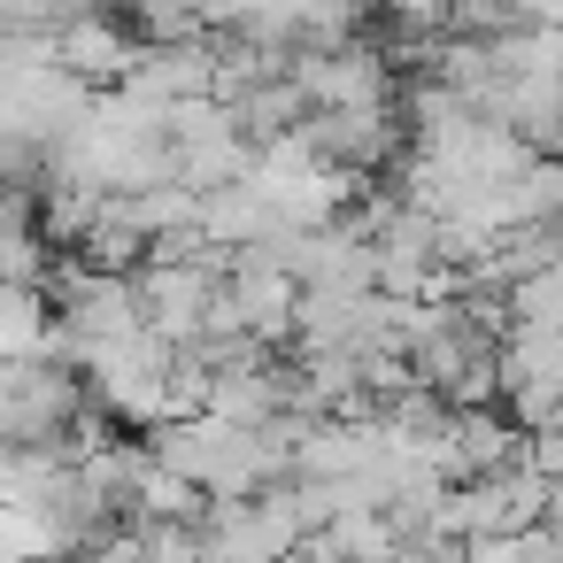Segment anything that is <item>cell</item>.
<instances>
[{
  "label": "cell",
  "mask_w": 563,
  "mask_h": 563,
  "mask_svg": "<svg viewBox=\"0 0 563 563\" xmlns=\"http://www.w3.org/2000/svg\"><path fill=\"white\" fill-rule=\"evenodd\" d=\"M47 55H55L70 78H86V86H117V78L132 70V55H140V32L93 0V9L63 16V24L47 32Z\"/></svg>",
  "instance_id": "obj_1"
}]
</instances>
